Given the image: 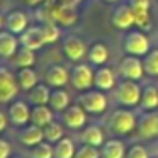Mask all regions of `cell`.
Instances as JSON below:
<instances>
[{"label":"cell","instance_id":"cell-1","mask_svg":"<svg viewBox=\"0 0 158 158\" xmlns=\"http://www.w3.org/2000/svg\"><path fill=\"white\" fill-rule=\"evenodd\" d=\"M138 126V119L136 114L133 110L127 109H117L110 114L109 121H107V127L112 134H129L131 131H134Z\"/></svg>","mask_w":158,"mask_h":158},{"label":"cell","instance_id":"cell-2","mask_svg":"<svg viewBox=\"0 0 158 158\" xmlns=\"http://www.w3.org/2000/svg\"><path fill=\"white\" fill-rule=\"evenodd\" d=\"M141 94H143V89L134 80H124L119 85H116V90H114L116 100L124 107L138 106L141 100Z\"/></svg>","mask_w":158,"mask_h":158},{"label":"cell","instance_id":"cell-3","mask_svg":"<svg viewBox=\"0 0 158 158\" xmlns=\"http://www.w3.org/2000/svg\"><path fill=\"white\" fill-rule=\"evenodd\" d=\"M123 48L126 51V55H134L143 58L150 51V39L146 38V34L141 29H134V31H129L126 34Z\"/></svg>","mask_w":158,"mask_h":158},{"label":"cell","instance_id":"cell-4","mask_svg":"<svg viewBox=\"0 0 158 158\" xmlns=\"http://www.w3.org/2000/svg\"><path fill=\"white\" fill-rule=\"evenodd\" d=\"M94 75L95 72L89 63H77L70 72V83L73 85V89L85 92L94 87Z\"/></svg>","mask_w":158,"mask_h":158},{"label":"cell","instance_id":"cell-5","mask_svg":"<svg viewBox=\"0 0 158 158\" xmlns=\"http://www.w3.org/2000/svg\"><path fill=\"white\" fill-rule=\"evenodd\" d=\"M117 70H119L121 77L124 80H138L143 78L144 75V65H143V60L139 56H134V55H126L121 58L119 65H117Z\"/></svg>","mask_w":158,"mask_h":158},{"label":"cell","instance_id":"cell-6","mask_svg":"<svg viewBox=\"0 0 158 158\" xmlns=\"http://www.w3.org/2000/svg\"><path fill=\"white\" fill-rule=\"evenodd\" d=\"M78 104L89 114H104L107 109V97L99 89L97 90H85L80 95Z\"/></svg>","mask_w":158,"mask_h":158},{"label":"cell","instance_id":"cell-7","mask_svg":"<svg viewBox=\"0 0 158 158\" xmlns=\"http://www.w3.org/2000/svg\"><path fill=\"white\" fill-rule=\"evenodd\" d=\"M19 89L21 87L14 73L7 66H0V104L12 102L19 94Z\"/></svg>","mask_w":158,"mask_h":158},{"label":"cell","instance_id":"cell-8","mask_svg":"<svg viewBox=\"0 0 158 158\" xmlns=\"http://www.w3.org/2000/svg\"><path fill=\"white\" fill-rule=\"evenodd\" d=\"M9 123L15 127H22L31 123V107L24 100H12L9 106Z\"/></svg>","mask_w":158,"mask_h":158},{"label":"cell","instance_id":"cell-9","mask_svg":"<svg viewBox=\"0 0 158 158\" xmlns=\"http://www.w3.org/2000/svg\"><path fill=\"white\" fill-rule=\"evenodd\" d=\"M136 127L143 139H155V138H158V112L144 110V114L138 119Z\"/></svg>","mask_w":158,"mask_h":158},{"label":"cell","instance_id":"cell-10","mask_svg":"<svg viewBox=\"0 0 158 158\" xmlns=\"http://www.w3.org/2000/svg\"><path fill=\"white\" fill-rule=\"evenodd\" d=\"M63 53H65V56L70 61L80 63L87 56L89 49H87V44L83 39L77 38V36H68L63 41Z\"/></svg>","mask_w":158,"mask_h":158},{"label":"cell","instance_id":"cell-11","mask_svg":"<svg viewBox=\"0 0 158 158\" xmlns=\"http://www.w3.org/2000/svg\"><path fill=\"white\" fill-rule=\"evenodd\" d=\"M110 21H112L114 27L119 29V31H126V29L133 27V26L136 24V17H134V12H133V9H131L129 4L117 5Z\"/></svg>","mask_w":158,"mask_h":158},{"label":"cell","instance_id":"cell-12","mask_svg":"<svg viewBox=\"0 0 158 158\" xmlns=\"http://www.w3.org/2000/svg\"><path fill=\"white\" fill-rule=\"evenodd\" d=\"M61 119L66 127H70V129H80L87 123V112L80 104H75V106H68L63 110Z\"/></svg>","mask_w":158,"mask_h":158},{"label":"cell","instance_id":"cell-13","mask_svg":"<svg viewBox=\"0 0 158 158\" xmlns=\"http://www.w3.org/2000/svg\"><path fill=\"white\" fill-rule=\"evenodd\" d=\"M4 27L5 31L12 32L15 36H21L29 27V19L24 10H10L4 17Z\"/></svg>","mask_w":158,"mask_h":158},{"label":"cell","instance_id":"cell-14","mask_svg":"<svg viewBox=\"0 0 158 158\" xmlns=\"http://www.w3.org/2000/svg\"><path fill=\"white\" fill-rule=\"evenodd\" d=\"M127 4L131 5L136 17V26L144 31L151 26V17H150V0H127Z\"/></svg>","mask_w":158,"mask_h":158},{"label":"cell","instance_id":"cell-15","mask_svg":"<svg viewBox=\"0 0 158 158\" xmlns=\"http://www.w3.org/2000/svg\"><path fill=\"white\" fill-rule=\"evenodd\" d=\"M46 83L53 89H63L70 82V72L63 65H51L46 70Z\"/></svg>","mask_w":158,"mask_h":158},{"label":"cell","instance_id":"cell-16","mask_svg":"<svg viewBox=\"0 0 158 158\" xmlns=\"http://www.w3.org/2000/svg\"><path fill=\"white\" fill-rule=\"evenodd\" d=\"M17 139L21 141L24 146H36L38 143L44 141V134H43V127L36 126V124H26L19 129L17 133Z\"/></svg>","mask_w":158,"mask_h":158},{"label":"cell","instance_id":"cell-17","mask_svg":"<svg viewBox=\"0 0 158 158\" xmlns=\"http://www.w3.org/2000/svg\"><path fill=\"white\" fill-rule=\"evenodd\" d=\"M19 43L21 46H26L29 49H41L43 46L46 44L44 43V38H43V32H41V27L39 26H34V27H27L21 36H19Z\"/></svg>","mask_w":158,"mask_h":158},{"label":"cell","instance_id":"cell-18","mask_svg":"<svg viewBox=\"0 0 158 158\" xmlns=\"http://www.w3.org/2000/svg\"><path fill=\"white\" fill-rule=\"evenodd\" d=\"M19 46V38L9 31H0V58H14L17 53Z\"/></svg>","mask_w":158,"mask_h":158},{"label":"cell","instance_id":"cell-19","mask_svg":"<svg viewBox=\"0 0 158 158\" xmlns=\"http://www.w3.org/2000/svg\"><path fill=\"white\" fill-rule=\"evenodd\" d=\"M94 87H97L99 90H112L116 87V75L110 68H102L95 70V75H94Z\"/></svg>","mask_w":158,"mask_h":158},{"label":"cell","instance_id":"cell-20","mask_svg":"<svg viewBox=\"0 0 158 158\" xmlns=\"http://www.w3.org/2000/svg\"><path fill=\"white\" fill-rule=\"evenodd\" d=\"M55 116V110L46 104V106H32L31 107V124H36L39 127L48 126Z\"/></svg>","mask_w":158,"mask_h":158},{"label":"cell","instance_id":"cell-21","mask_svg":"<svg viewBox=\"0 0 158 158\" xmlns=\"http://www.w3.org/2000/svg\"><path fill=\"white\" fill-rule=\"evenodd\" d=\"M126 151L124 143L117 138H110L100 146L102 158H126Z\"/></svg>","mask_w":158,"mask_h":158},{"label":"cell","instance_id":"cell-22","mask_svg":"<svg viewBox=\"0 0 158 158\" xmlns=\"http://www.w3.org/2000/svg\"><path fill=\"white\" fill-rule=\"evenodd\" d=\"M80 139H82V143H85V144H92V146H99L100 148L104 143H106V134H104V131H102L100 126L92 124V126H87L85 129L82 131Z\"/></svg>","mask_w":158,"mask_h":158},{"label":"cell","instance_id":"cell-23","mask_svg":"<svg viewBox=\"0 0 158 158\" xmlns=\"http://www.w3.org/2000/svg\"><path fill=\"white\" fill-rule=\"evenodd\" d=\"M49 95H51V90H49L48 83H38L29 90L27 100L32 106H46L49 102Z\"/></svg>","mask_w":158,"mask_h":158},{"label":"cell","instance_id":"cell-24","mask_svg":"<svg viewBox=\"0 0 158 158\" xmlns=\"http://www.w3.org/2000/svg\"><path fill=\"white\" fill-rule=\"evenodd\" d=\"M48 106L51 107L55 112H63V110L70 106V94L63 89H53L51 95H49Z\"/></svg>","mask_w":158,"mask_h":158},{"label":"cell","instance_id":"cell-25","mask_svg":"<svg viewBox=\"0 0 158 158\" xmlns=\"http://www.w3.org/2000/svg\"><path fill=\"white\" fill-rule=\"evenodd\" d=\"M139 106L143 110H155L158 107V87L156 85H146L141 94Z\"/></svg>","mask_w":158,"mask_h":158},{"label":"cell","instance_id":"cell-26","mask_svg":"<svg viewBox=\"0 0 158 158\" xmlns=\"http://www.w3.org/2000/svg\"><path fill=\"white\" fill-rule=\"evenodd\" d=\"M87 58H89L90 65L102 66L104 63L107 61V58H109V49H107V46L102 44V43H95V44L90 46L89 53H87Z\"/></svg>","mask_w":158,"mask_h":158},{"label":"cell","instance_id":"cell-27","mask_svg":"<svg viewBox=\"0 0 158 158\" xmlns=\"http://www.w3.org/2000/svg\"><path fill=\"white\" fill-rule=\"evenodd\" d=\"M15 78H17V83L22 90H31L32 87L38 85V73L32 68H19V72L15 73Z\"/></svg>","mask_w":158,"mask_h":158},{"label":"cell","instance_id":"cell-28","mask_svg":"<svg viewBox=\"0 0 158 158\" xmlns=\"http://www.w3.org/2000/svg\"><path fill=\"white\" fill-rule=\"evenodd\" d=\"M14 61L19 68H32L36 63V51L26 46H19L17 53L14 55Z\"/></svg>","mask_w":158,"mask_h":158},{"label":"cell","instance_id":"cell-29","mask_svg":"<svg viewBox=\"0 0 158 158\" xmlns=\"http://www.w3.org/2000/svg\"><path fill=\"white\" fill-rule=\"evenodd\" d=\"M53 146H55V158H75L77 148L70 138H61Z\"/></svg>","mask_w":158,"mask_h":158},{"label":"cell","instance_id":"cell-30","mask_svg":"<svg viewBox=\"0 0 158 158\" xmlns=\"http://www.w3.org/2000/svg\"><path fill=\"white\" fill-rule=\"evenodd\" d=\"M43 134H44V141L55 144L58 143L61 138H65V131H63V126L56 121H51L48 126L43 127Z\"/></svg>","mask_w":158,"mask_h":158},{"label":"cell","instance_id":"cell-31","mask_svg":"<svg viewBox=\"0 0 158 158\" xmlns=\"http://www.w3.org/2000/svg\"><path fill=\"white\" fill-rule=\"evenodd\" d=\"M143 65H144V73L150 77H158V48L150 49L143 56Z\"/></svg>","mask_w":158,"mask_h":158},{"label":"cell","instance_id":"cell-32","mask_svg":"<svg viewBox=\"0 0 158 158\" xmlns=\"http://www.w3.org/2000/svg\"><path fill=\"white\" fill-rule=\"evenodd\" d=\"M31 158H55V146L48 141H41L31 148Z\"/></svg>","mask_w":158,"mask_h":158},{"label":"cell","instance_id":"cell-33","mask_svg":"<svg viewBox=\"0 0 158 158\" xmlns=\"http://www.w3.org/2000/svg\"><path fill=\"white\" fill-rule=\"evenodd\" d=\"M39 27H41V32H43V38H44L46 44H53V43H56L60 39V36H61L60 27L56 24H53V22H46V24L39 26Z\"/></svg>","mask_w":158,"mask_h":158},{"label":"cell","instance_id":"cell-34","mask_svg":"<svg viewBox=\"0 0 158 158\" xmlns=\"http://www.w3.org/2000/svg\"><path fill=\"white\" fill-rule=\"evenodd\" d=\"M75 158H102L99 146H92V144H85L82 143V146L77 148Z\"/></svg>","mask_w":158,"mask_h":158},{"label":"cell","instance_id":"cell-35","mask_svg":"<svg viewBox=\"0 0 158 158\" xmlns=\"http://www.w3.org/2000/svg\"><path fill=\"white\" fill-rule=\"evenodd\" d=\"M126 158H150V153L143 144H133L127 148Z\"/></svg>","mask_w":158,"mask_h":158},{"label":"cell","instance_id":"cell-36","mask_svg":"<svg viewBox=\"0 0 158 158\" xmlns=\"http://www.w3.org/2000/svg\"><path fill=\"white\" fill-rule=\"evenodd\" d=\"M10 153H12L10 143L4 138H0V158H10Z\"/></svg>","mask_w":158,"mask_h":158},{"label":"cell","instance_id":"cell-37","mask_svg":"<svg viewBox=\"0 0 158 158\" xmlns=\"http://www.w3.org/2000/svg\"><path fill=\"white\" fill-rule=\"evenodd\" d=\"M7 124H9V117H7V114H4L2 110H0V133H4V131H5Z\"/></svg>","mask_w":158,"mask_h":158},{"label":"cell","instance_id":"cell-38","mask_svg":"<svg viewBox=\"0 0 158 158\" xmlns=\"http://www.w3.org/2000/svg\"><path fill=\"white\" fill-rule=\"evenodd\" d=\"M24 2L29 5V7H36V5L43 4V0H24Z\"/></svg>","mask_w":158,"mask_h":158},{"label":"cell","instance_id":"cell-39","mask_svg":"<svg viewBox=\"0 0 158 158\" xmlns=\"http://www.w3.org/2000/svg\"><path fill=\"white\" fill-rule=\"evenodd\" d=\"M4 27V17H2V15H0V29Z\"/></svg>","mask_w":158,"mask_h":158},{"label":"cell","instance_id":"cell-40","mask_svg":"<svg viewBox=\"0 0 158 158\" xmlns=\"http://www.w3.org/2000/svg\"><path fill=\"white\" fill-rule=\"evenodd\" d=\"M107 2H116V0H107Z\"/></svg>","mask_w":158,"mask_h":158},{"label":"cell","instance_id":"cell-41","mask_svg":"<svg viewBox=\"0 0 158 158\" xmlns=\"http://www.w3.org/2000/svg\"><path fill=\"white\" fill-rule=\"evenodd\" d=\"M0 2H2V0H0Z\"/></svg>","mask_w":158,"mask_h":158},{"label":"cell","instance_id":"cell-42","mask_svg":"<svg viewBox=\"0 0 158 158\" xmlns=\"http://www.w3.org/2000/svg\"><path fill=\"white\" fill-rule=\"evenodd\" d=\"M156 87H158V85H156Z\"/></svg>","mask_w":158,"mask_h":158}]
</instances>
